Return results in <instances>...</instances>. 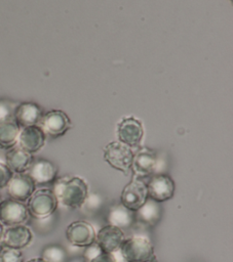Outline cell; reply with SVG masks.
Masks as SVG:
<instances>
[{
	"instance_id": "12",
	"label": "cell",
	"mask_w": 233,
	"mask_h": 262,
	"mask_svg": "<svg viewBox=\"0 0 233 262\" xmlns=\"http://www.w3.org/2000/svg\"><path fill=\"white\" fill-rule=\"evenodd\" d=\"M32 239L33 233L31 229L24 224H20L4 229L0 242L2 247L21 250L29 246Z\"/></svg>"
},
{
	"instance_id": "2",
	"label": "cell",
	"mask_w": 233,
	"mask_h": 262,
	"mask_svg": "<svg viewBox=\"0 0 233 262\" xmlns=\"http://www.w3.org/2000/svg\"><path fill=\"white\" fill-rule=\"evenodd\" d=\"M57 206V199L50 188L35 189L26 204L29 215L36 219H45L49 217L55 212Z\"/></svg>"
},
{
	"instance_id": "16",
	"label": "cell",
	"mask_w": 233,
	"mask_h": 262,
	"mask_svg": "<svg viewBox=\"0 0 233 262\" xmlns=\"http://www.w3.org/2000/svg\"><path fill=\"white\" fill-rule=\"evenodd\" d=\"M42 110L35 102H22L16 105L13 114V120L20 128L36 126L42 118Z\"/></svg>"
},
{
	"instance_id": "8",
	"label": "cell",
	"mask_w": 233,
	"mask_h": 262,
	"mask_svg": "<svg viewBox=\"0 0 233 262\" xmlns=\"http://www.w3.org/2000/svg\"><path fill=\"white\" fill-rule=\"evenodd\" d=\"M66 237L72 246L87 247L95 242V231L87 221L76 220L67 226Z\"/></svg>"
},
{
	"instance_id": "22",
	"label": "cell",
	"mask_w": 233,
	"mask_h": 262,
	"mask_svg": "<svg viewBox=\"0 0 233 262\" xmlns=\"http://www.w3.org/2000/svg\"><path fill=\"white\" fill-rule=\"evenodd\" d=\"M41 258L46 262H66L67 252L60 245H48L42 250Z\"/></svg>"
},
{
	"instance_id": "19",
	"label": "cell",
	"mask_w": 233,
	"mask_h": 262,
	"mask_svg": "<svg viewBox=\"0 0 233 262\" xmlns=\"http://www.w3.org/2000/svg\"><path fill=\"white\" fill-rule=\"evenodd\" d=\"M162 215V209L159 203L148 198L145 204L135 211L134 218L142 224L154 226L158 223Z\"/></svg>"
},
{
	"instance_id": "20",
	"label": "cell",
	"mask_w": 233,
	"mask_h": 262,
	"mask_svg": "<svg viewBox=\"0 0 233 262\" xmlns=\"http://www.w3.org/2000/svg\"><path fill=\"white\" fill-rule=\"evenodd\" d=\"M109 224L116 226L120 229L129 228L134 222V214L123 205L113 206L108 213Z\"/></svg>"
},
{
	"instance_id": "29",
	"label": "cell",
	"mask_w": 233,
	"mask_h": 262,
	"mask_svg": "<svg viewBox=\"0 0 233 262\" xmlns=\"http://www.w3.org/2000/svg\"><path fill=\"white\" fill-rule=\"evenodd\" d=\"M3 231H4V228H3V225H2V223L0 222V239H1V237H2Z\"/></svg>"
},
{
	"instance_id": "28",
	"label": "cell",
	"mask_w": 233,
	"mask_h": 262,
	"mask_svg": "<svg viewBox=\"0 0 233 262\" xmlns=\"http://www.w3.org/2000/svg\"><path fill=\"white\" fill-rule=\"evenodd\" d=\"M26 262H46L45 260H43L41 257H38V258H33V259H30Z\"/></svg>"
},
{
	"instance_id": "7",
	"label": "cell",
	"mask_w": 233,
	"mask_h": 262,
	"mask_svg": "<svg viewBox=\"0 0 233 262\" xmlns=\"http://www.w3.org/2000/svg\"><path fill=\"white\" fill-rule=\"evenodd\" d=\"M29 213L24 203L6 199L0 202V222L7 227L23 224L27 221Z\"/></svg>"
},
{
	"instance_id": "4",
	"label": "cell",
	"mask_w": 233,
	"mask_h": 262,
	"mask_svg": "<svg viewBox=\"0 0 233 262\" xmlns=\"http://www.w3.org/2000/svg\"><path fill=\"white\" fill-rule=\"evenodd\" d=\"M104 159L112 168L127 174L131 169L133 152L126 144L113 141L104 148Z\"/></svg>"
},
{
	"instance_id": "9",
	"label": "cell",
	"mask_w": 233,
	"mask_h": 262,
	"mask_svg": "<svg viewBox=\"0 0 233 262\" xmlns=\"http://www.w3.org/2000/svg\"><path fill=\"white\" fill-rule=\"evenodd\" d=\"M174 182L165 174L154 175L147 184L148 196L157 203L170 200L174 193Z\"/></svg>"
},
{
	"instance_id": "11",
	"label": "cell",
	"mask_w": 233,
	"mask_h": 262,
	"mask_svg": "<svg viewBox=\"0 0 233 262\" xmlns=\"http://www.w3.org/2000/svg\"><path fill=\"white\" fill-rule=\"evenodd\" d=\"M119 141L127 146L138 147L143 139L144 130L141 122L132 117L124 118L117 127Z\"/></svg>"
},
{
	"instance_id": "5",
	"label": "cell",
	"mask_w": 233,
	"mask_h": 262,
	"mask_svg": "<svg viewBox=\"0 0 233 262\" xmlns=\"http://www.w3.org/2000/svg\"><path fill=\"white\" fill-rule=\"evenodd\" d=\"M39 124L44 134L52 138L63 136L72 127L69 117L61 110L47 112L42 116Z\"/></svg>"
},
{
	"instance_id": "13",
	"label": "cell",
	"mask_w": 233,
	"mask_h": 262,
	"mask_svg": "<svg viewBox=\"0 0 233 262\" xmlns=\"http://www.w3.org/2000/svg\"><path fill=\"white\" fill-rule=\"evenodd\" d=\"M124 239L125 235L122 229L111 224L102 227L95 235V243L103 252L109 254L118 251Z\"/></svg>"
},
{
	"instance_id": "23",
	"label": "cell",
	"mask_w": 233,
	"mask_h": 262,
	"mask_svg": "<svg viewBox=\"0 0 233 262\" xmlns=\"http://www.w3.org/2000/svg\"><path fill=\"white\" fill-rule=\"evenodd\" d=\"M0 262H24L23 253L17 249L1 247Z\"/></svg>"
},
{
	"instance_id": "1",
	"label": "cell",
	"mask_w": 233,
	"mask_h": 262,
	"mask_svg": "<svg viewBox=\"0 0 233 262\" xmlns=\"http://www.w3.org/2000/svg\"><path fill=\"white\" fill-rule=\"evenodd\" d=\"M53 192L60 205L70 208H80L88 196V186L84 179L74 177H63L55 181Z\"/></svg>"
},
{
	"instance_id": "30",
	"label": "cell",
	"mask_w": 233,
	"mask_h": 262,
	"mask_svg": "<svg viewBox=\"0 0 233 262\" xmlns=\"http://www.w3.org/2000/svg\"><path fill=\"white\" fill-rule=\"evenodd\" d=\"M1 201H2V200H1V198H0V202H1Z\"/></svg>"
},
{
	"instance_id": "25",
	"label": "cell",
	"mask_w": 233,
	"mask_h": 262,
	"mask_svg": "<svg viewBox=\"0 0 233 262\" xmlns=\"http://www.w3.org/2000/svg\"><path fill=\"white\" fill-rule=\"evenodd\" d=\"M102 252H103L102 249L100 248V246L95 242L93 244L85 247V250L83 252V260H84V262H90L93 258H95Z\"/></svg>"
},
{
	"instance_id": "26",
	"label": "cell",
	"mask_w": 233,
	"mask_h": 262,
	"mask_svg": "<svg viewBox=\"0 0 233 262\" xmlns=\"http://www.w3.org/2000/svg\"><path fill=\"white\" fill-rule=\"evenodd\" d=\"M13 173L5 163L0 162V189L7 186Z\"/></svg>"
},
{
	"instance_id": "24",
	"label": "cell",
	"mask_w": 233,
	"mask_h": 262,
	"mask_svg": "<svg viewBox=\"0 0 233 262\" xmlns=\"http://www.w3.org/2000/svg\"><path fill=\"white\" fill-rule=\"evenodd\" d=\"M16 105L8 100H0V123L13 120V114Z\"/></svg>"
},
{
	"instance_id": "21",
	"label": "cell",
	"mask_w": 233,
	"mask_h": 262,
	"mask_svg": "<svg viewBox=\"0 0 233 262\" xmlns=\"http://www.w3.org/2000/svg\"><path fill=\"white\" fill-rule=\"evenodd\" d=\"M21 128L14 120L0 123V148L9 149L17 144Z\"/></svg>"
},
{
	"instance_id": "10",
	"label": "cell",
	"mask_w": 233,
	"mask_h": 262,
	"mask_svg": "<svg viewBox=\"0 0 233 262\" xmlns=\"http://www.w3.org/2000/svg\"><path fill=\"white\" fill-rule=\"evenodd\" d=\"M6 188L10 199L25 203L35 191L36 184L28 173H18L12 175Z\"/></svg>"
},
{
	"instance_id": "3",
	"label": "cell",
	"mask_w": 233,
	"mask_h": 262,
	"mask_svg": "<svg viewBox=\"0 0 233 262\" xmlns=\"http://www.w3.org/2000/svg\"><path fill=\"white\" fill-rule=\"evenodd\" d=\"M119 252L126 262H154L155 260L153 246L145 236L125 238Z\"/></svg>"
},
{
	"instance_id": "27",
	"label": "cell",
	"mask_w": 233,
	"mask_h": 262,
	"mask_svg": "<svg viewBox=\"0 0 233 262\" xmlns=\"http://www.w3.org/2000/svg\"><path fill=\"white\" fill-rule=\"evenodd\" d=\"M90 262H116L113 254L102 252L95 258H93Z\"/></svg>"
},
{
	"instance_id": "18",
	"label": "cell",
	"mask_w": 233,
	"mask_h": 262,
	"mask_svg": "<svg viewBox=\"0 0 233 262\" xmlns=\"http://www.w3.org/2000/svg\"><path fill=\"white\" fill-rule=\"evenodd\" d=\"M5 160V164L13 174L26 173L34 161L32 154L21 148L18 145L7 149Z\"/></svg>"
},
{
	"instance_id": "6",
	"label": "cell",
	"mask_w": 233,
	"mask_h": 262,
	"mask_svg": "<svg viewBox=\"0 0 233 262\" xmlns=\"http://www.w3.org/2000/svg\"><path fill=\"white\" fill-rule=\"evenodd\" d=\"M148 198L147 184L140 178H133L124 186L121 192L120 202L125 208L131 212H135L145 204Z\"/></svg>"
},
{
	"instance_id": "15",
	"label": "cell",
	"mask_w": 233,
	"mask_h": 262,
	"mask_svg": "<svg viewBox=\"0 0 233 262\" xmlns=\"http://www.w3.org/2000/svg\"><path fill=\"white\" fill-rule=\"evenodd\" d=\"M46 135L38 125L25 127L21 128L17 145L26 151L34 154L43 147Z\"/></svg>"
},
{
	"instance_id": "17",
	"label": "cell",
	"mask_w": 233,
	"mask_h": 262,
	"mask_svg": "<svg viewBox=\"0 0 233 262\" xmlns=\"http://www.w3.org/2000/svg\"><path fill=\"white\" fill-rule=\"evenodd\" d=\"M27 172L35 184L43 185L51 183L56 179L57 168L52 162L45 159H39L33 161Z\"/></svg>"
},
{
	"instance_id": "14",
	"label": "cell",
	"mask_w": 233,
	"mask_h": 262,
	"mask_svg": "<svg viewBox=\"0 0 233 262\" xmlns=\"http://www.w3.org/2000/svg\"><path fill=\"white\" fill-rule=\"evenodd\" d=\"M156 165L157 158L154 150L148 147H142L133 154L131 169L137 178H143L153 174Z\"/></svg>"
}]
</instances>
